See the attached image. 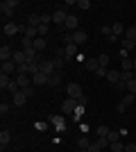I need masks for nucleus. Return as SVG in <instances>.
Returning a JSON list of instances; mask_svg holds the SVG:
<instances>
[{"label": "nucleus", "mask_w": 136, "mask_h": 152, "mask_svg": "<svg viewBox=\"0 0 136 152\" xmlns=\"http://www.w3.org/2000/svg\"><path fill=\"white\" fill-rule=\"evenodd\" d=\"M120 80H123V82H129V80H134L132 70H120Z\"/></svg>", "instance_id": "32"}, {"label": "nucleus", "mask_w": 136, "mask_h": 152, "mask_svg": "<svg viewBox=\"0 0 136 152\" xmlns=\"http://www.w3.org/2000/svg\"><path fill=\"white\" fill-rule=\"evenodd\" d=\"M77 25H79L77 16H71V14H68V18H66V25L61 27V30H71V32H77Z\"/></svg>", "instance_id": "7"}, {"label": "nucleus", "mask_w": 136, "mask_h": 152, "mask_svg": "<svg viewBox=\"0 0 136 152\" xmlns=\"http://www.w3.org/2000/svg\"><path fill=\"white\" fill-rule=\"evenodd\" d=\"M116 111H118V114H125V111H127V107H125L123 102H118V107H116Z\"/></svg>", "instance_id": "51"}, {"label": "nucleus", "mask_w": 136, "mask_h": 152, "mask_svg": "<svg viewBox=\"0 0 136 152\" xmlns=\"http://www.w3.org/2000/svg\"><path fill=\"white\" fill-rule=\"evenodd\" d=\"M12 61L16 64V66H20V64H27V55H25V50H14Z\"/></svg>", "instance_id": "8"}, {"label": "nucleus", "mask_w": 136, "mask_h": 152, "mask_svg": "<svg viewBox=\"0 0 136 152\" xmlns=\"http://www.w3.org/2000/svg\"><path fill=\"white\" fill-rule=\"evenodd\" d=\"M7 91H9V93L12 95H16L20 91V84H18V80H12V82H9V86H7Z\"/></svg>", "instance_id": "25"}, {"label": "nucleus", "mask_w": 136, "mask_h": 152, "mask_svg": "<svg viewBox=\"0 0 136 152\" xmlns=\"http://www.w3.org/2000/svg\"><path fill=\"white\" fill-rule=\"evenodd\" d=\"M2 5L9 7V9H14V7H18V0H2Z\"/></svg>", "instance_id": "39"}, {"label": "nucleus", "mask_w": 136, "mask_h": 152, "mask_svg": "<svg viewBox=\"0 0 136 152\" xmlns=\"http://www.w3.org/2000/svg\"><path fill=\"white\" fill-rule=\"evenodd\" d=\"M25 102H27V95L23 93V91H18L16 95H12V104H14V107H23Z\"/></svg>", "instance_id": "11"}, {"label": "nucleus", "mask_w": 136, "mask_h": 152, "mask_svg": "<svg viewBox=\"0 0 136 152\" xmlns=\"http://www.w3.org/2000/svg\"><path fill=\"white\" fill-rule=\"evenodd\" d=\"M50 123L55 125L57 132H64V129H66V121L61 118V116H50Z\"/></svg>", "instance_id": "12"}, {"label": "nucleus", "mask_w": 136, "mask_h": 152, "mask_svg": "<svg viewBox=\"0 0 136 152\" xmlns=\"http://www.w3.org/2000/svg\"><path fill=\"white\" fill-rule=\"evenodd\" d=\"M109 132H111V129H109L107 125H100V127H95V136H109Z\"/></svg>", "instance_id": "27"}, {"label": "nucleus", "mask_w": 136, "mask_h": 152, "mask_svg": "<svg viewBox=\"0 0 136 152\" xmlns=\"http://www.w3.org/2000/svg\"><path fill=\"white\" fill-rule=\"evenodd\" d=\"M82 114H84V104H79V102H77V109H75V114H73V116H75V121H77Z\"/></svg>", "instance_id": "41"}, {"label": "nucleus", "mask_w": 136, "mask_h": 152, "mask_svg": "<svg viewBox=\"0 0 136 152\" xmlns=\"http://www.w3.org/2000/svg\"><path fill=\"white\" fill-rule=\"evenodd\" d=\"M77 48H79L77 43H68V45H66V48H64V50H66V59L75 57V55H77Z\"/></svg>", "instance_id": "16"}, {"label": "nucleus", "mask_w": 136, "mask_h": 152, "mask_svg": "<svg viewBox=\"0 0 136 152\" xmlns=\"http://www.w3.org/2000/svg\"><path fill=\"white\" fill-rule=\"evenodd\" d=\"M89 145H91V141H89V136H86V134L77 139V148H79V150H89Z\"/></svg>", "instance_id": "24"}, {"label": "nucleus", "mask_w": 136, "mask_h": 152, "mask_svg": "<svg viewBox=\"0 0 136 152\" xmlns=\"http://www.w3.org/2000/svg\"><path fill=\"white\" fill-rule=\"evenodd\" d=\"M18 32H20V25H16L14 20H9V23L2 25V34H5V37H16Z\"/></svg>", "instance_id": "3"}, {"label": "nucleus", "mask_w": 136, "mask_h": 152, "mask_svg": "<svg viewBox=\"0 0 136 152\" xmlns=\"http://www.w3.org/2000/svg\"><path fill=\"white\" fill-rule=\"evenodd\" d=\"M27 23L32 27H39L41 25V14H30V16H27Z\"/></svg>", "instance_id": "22"}, {"label": "nucleus", "mask_w": 136, "mask_h": 152, "mask_svg": "<svg viewBox=\"0 0 136 152\" xmlns=\"http://www.w3.org/2000/svg\"><path fill=\"white\" fill-rule=\"evenodd\" d=\"M9 82H12V80H9V75H5V73H0V89L5 91L7 86H9Z\"/></svg>", "instance_id": "28"}, {"label": "nucleus", "mask_w": 136, "mask_h": 152, "mask_svg": "<svg viewBox=\"0 0 136 152\" xmlns=\"http://www.w3.org/2000/svg\"><path fill=\"white\" fill-rule=\"evenodd\" d=\"M16 70H18V66H16L14 61H2V73H5V75H12V73H16Z\"/></svg>", "instance_id": "15"}, {"label": "nucleus", "mask_w": 136, "mask_h": 152, "mask_svg": "<svg viewBox=\"0 0 136 152\" xmlns=\"http://www.w3.org/2000/svg\"><path fill=\"white\" fill-rule=\"evenodd\" d=\"M84 68L91 70V73H95V70L100 68V64H97V59H86V61H84Z\"/></svg>", "instance_id": "20"}, {"label": "nucleus", "mask_w": 136, "mask_h": 152, "mask_svg": "<svg viewBox=\"0 0 136 152\" xmlns=\"http://www.w3.org/2000/svg\"><path fill=\"white\" fill-rule=\"evenodd\" d=\"M127 91H129L132 95H136V77H134V80H129V82H127Z\"/></svg>", "instance_id": "36"}, {"label": "nucleus", "mask_w": 136, "mask_h": 152, "mask_svg": "<svg viewBox=\"0 0 136 152\" xmlns=\"http://www.w3.org/2000/svg\"><path fill=\"white\" fill-rule=\"evenodd\" d=\"M111 150H113V152H125V145H123V143H120V141H116V143H111Z\"/></svg>", "instance_id": "35"}, {"label": "nucleus", "mask_w": 136, "mask_h": 152, "mask_svg": "<svg viewBox=\"0 0 136 152\" xmlns=\"http://www.w3.org/2000/svg\"><path fill=\"white\" fill-rule=\"evenodd\" d=\"M107 139H109V143H116V141L120 139V134H118V132H109V136H107Z\"/></svg>", "instance_id": "44"}, {"label": "nucleus", "mask_w": 136, "mask_h": 152, "mask_svg": "<svg viewBox=\"0 0 136 152\" xmlns=\"http://www.w3.org/2000/svg\"><path fill=\"white\" fill-rule=\"evenodd\" d=\"M59 82H61L59 70H57V73H52V75H48V86H59Z\"/></svg>", "instance_id": "23"}, {"label": "nucleus", "mask_w": 136, "mask_h": 152, "mask_svg": "<svg viewBox=\"0 0 136 152\" xmlns=\"http://www.w3.org/2000/svg\"><path fill=\"white\" fill-rule=\"evenodd\" d=\"M12 57H14V50L5 43L2 48H0V61H12Z\"/></svg>", "instance_id": "9"}, {"label": "nucleus", "mask_w": 136, "mask_h": 152, "mask_svg": "<svg viewBox=\"0 0 136 152\" xmlns=\"http://www.w3.org/2000/svg\"><path fill=\"white\" fill-rule=\"evenodd\" d=\"M89 152H100V145H97L95 141H93V143H91V145H89Z\"/></svg>", "instance_id": "49"}, {"label": "nucleus", "mask_w": 136, "mask_h": 152, "mask_svg": "<svg viewBox=\"0 0 136 152\" xmlns=\"http://www.w3.org/2000/svg\"><path fill=\"white\" fill-rule=\"evenodd\" d=\"M66 18H68V14H66L64 7H59L57 12L52 14V23H55V25H59V27H64V25H66Z\"/></svg>", "instance_id": "1"}, {"label": "nucleus", "mask_w": 136, "mask_h": 152, "mask_svg": "<svg viewBox=\"0 0 136 152\" xmlns=\"http://www.w3.org/2000/svg\"><path fill=\"white\" fill-rule=\"evenodd\" d=\"M20 32H23V37L27 39H39V27H32V25H20Z\"/></svg>", "instance_id": "5"}, {"label": "nucleus", "mask_w": 136, "mask_h": 152, "mask_svg": "<svg viewBox=\"0 0 136 152\" xmlns=\"http://www.w3.org/2000/svg\"><path fill=\"white\" fill-rule=\"evenodd\" d=\"M97 64H100L102 68H107V66H109V55H107V52H102V55L97 57Z\"/></svg>", "instance_id": "29"}, {"label": "nucleus", "mask_w": 136, "mask_h": 152, "mask_svg": "<svg viewBox=\"0 0 136 152\" xmlns=\"http://www.w3.org/2000/svg\"><path fill=\"white\" fill-rule=\"evenodd\" d=\"M134 104H136V102H134Z\"/></svg>", "instance_id": "56"}, {"label": "nucleus", "mask_w": 136, "mask_h": 152, "mask_svg": "<svg viewBox=\"0 0 136 152\" xmlns=\"http://www.w3.org/2000/svg\"><path fill=\"white\" fill-rule=\"evenodd\" d=\"M9 141H12V132L2 129V132H0V148H2V152H5V148L9 145Z\"/></svg>", "instance_id": "14"}, {"label": "nucleus", "mask_w": 136, "mask_h": 152, "mask_svg": "<svg viewBox=\"0 0 136 152\" xmlns=\"http://www.w3.org/2000/svg\"><path fill=\"white\" fill-rule=\"evenodd\" d=\"M107 73H109V68H102V66H100V68L95 70V77H107Z\"/></svg>", "instance_id": "45"}, {"label": "nucleus", "mask_w": 136, "mask_h": 152, "mask_svg": "<svg viewBox=\"0 0 136 152\" xmlns=\"http://www.w3.org/2000/svg\"><path fill=\"white\" fill-rule=\"evenodd\" d=\"M45 45H48V41H45L43 37H39V39H34V50L39 52V55H41V52L45 50Z\"/></svg>", "instance_id": "17"}, {"label": "nucleus", "mask_w": 136, "mask_h": 152, "mask_svg": "<svg viewBox=\"0 0 136 152\" xmlns=\"http://www.w3.org/2000/svg\"><path fill=\"white\" fill-rule=\"evenodd\" d=\"M20 91H23L27 98H32V95H34V86H25V89H20Z\"/></svg>", "instance_id": "46"}, {"label": "nucleus", "mask_w": 136, "mask_h": 152, "mask_svg": "<svg viewBox=\"0 0 136 152\" xmlns=\"http://www.w3.org/2000/svg\"><path fill=\"white\" fill-rule=\"evenodd\" d=\"M79 152H89V150H79Z\"/></svg>", "instance_id": "54"}, {"label": "nucleus", "mask_w": 136, "mask_h": 152, "mask_svg": "<svg viewBox=\"0 0 136 152\" xmlns=\"http://www.w3.org/2000/svg\"><path fill=\"white\" fill-rule=\"evenodd\" d=\"M0 14L5 16V18H12V14H14V9H9V7H5L2 2H0Z\"/></svg>", "instance_id": "31"}, {"label": "nucleus", "mask_w": 136, "mask_h": 152, "mask_svg": "<svg viewBox=\"0 0 136 152\" xmlns=\"http://www.w3.org/2000/svg\"><path fill=\"white\" fill-rule=\"evenodd\" d=\"M107 80H109V82L116 86V84L120 82V70H109V73H107Z\"/></svg>", "instance_id": "18"}, {"label": "nucleus", "mask_w": 136, "mask_h": 152, "mask_svg": "<svg viewBox=\"0 0 136 152\" xmlns=\"http://www.w3.org/2000/svg\"><path fill=\"white\" fill-rule=\"evenodd\" d=\"M125 152H136V143H127V145H125Z\"/></svg>", "instance_id": "50"}, {"label": "nucleus", "mask_w": 136, "mask_h": 152, "mask_svg": "<svg viewBox=\"0 0 136 152\" xmlns=\"http://www.w3.org/2000/svg\"><path fill=\"white\" fill-rule=\"evenodd\" d=\"M52 23V14H41V25H48Z\"/></svg>", "instance_id": "37"}, {"label": "nucleus", "mask_w": 136, "mask_h": 152, "mask_svg": "<svg viewBox=\"0 0 136 152\" xmlns=\"http://www.w3.org/2000/svg\"><path fill=\"white\" fill-rule=\"evenodd\" d=\"M52 64H55V70H61V66H64V59L57 57V59H52Z\"/></svg>", "instance_id": "42"}, {"label": "nucleus", "mask_w": 136, "mask_h": 152, "mask_svg": "<svg viewBox=\"0 0 136 152\" xmlns=\"http://www.w3.org/2000/svg\"><path fill=\"white\" fill-rule=\"evenodd\" d=\"M77 9L86 12V9H91V2H89V0H77Z\"/></svg>", "instance_id": "33"}, {"label": "nucleus", "mask_w": 136, "mask_h": 152, "mask_svg": "<svg viewBox=\"0 0 136 152\" xmlns=\"http://www.w3.org/2000/svg\"><path fill=\"white\" fill-rule=\"evenodd\" d=\"M125 39H127V41H132V43H136V25H132V27H127V30H125Z\"/></svg>", "instance_id": "21"}, {"label": "nucleus", "mask_w": 136, "mask_h": 152, "mask_svg": "<svg viewBox=\"0 0 136 152\" xmlns=\"http://www.w3.org/2000/svg\"><path fill=\"white\" fill-rule=\"evenodd\" d=\"M100 32H102L104 37H111V34H113V30H111V25H102V27H100Z\"/></svg>", "instance_id": "38"}, {"label": "nucleus", "mask_w": 136, "mask_h": 152, "mask_svg": "<svg viewBox=\"0 0 136 152\" xmlns=\"http://www.w3.org/2000/svg\"><path fill=\"white\" fill-rule=\"evenodd\" d=\"M16 80H18L20 89H25V86H32V75H18Z\"/></svg>", "instance_id": "19"}, {"label": "nucleus", "mask_w": 136, "mask_h": 152, "mask_svg": "<svg viewBox=\"0 0 136 152\" xmlns=\"http://www.w3.org/2000/svg\"><path fill=\"white\" fill-rule=\"evenodd\" d=\"M0 114H2V116L9 114V104H7V102H2V104H0Z\"/></svg>", "instance_id": "47"}, {"label": "nucleus", "mask_w": 136, "mask_h": 152, "mask_svg": "<svg viewBox=\"0 0 136 152\" xmlns=\"http://www.w3.org/2000/svg\"><path fill=\"white\" fill-rule=\"evenodd\" d=\"M107 43H118V37H116V34H111V37H107Z\"/></svg>", "instance_id": "52"}, {"label": "nucleus", "mask_w": 136, "mask_h": 152, "mask_svg": "<svg viewBox=\"0 0 136 152\" xmlns=\"http://www.w3.org/2000/svg\"><path fill=\"white\" fill-rule=\"evenodd\" d=\"M41 73H45V75L57 73V70H55V64H52V59H43V61H41Z\"/></svg>", "instance_id": "10"}, {"label": "nucleus", "mask_w": 136, "mask_h": 152, "mask_svg": "<svg viewBox=\"0 0 136 152\" xmlns=\"http://www.w3.org/2000/svg\"><path fill=\"white\" fill-rule=\"evenodd\" d=\"M134 50H136V43H134Z\"/></svg>", "instance_id": "55"}, {"label": "nucleus", "mask_w": 136, "mask_h": 152, "mask_svg": "<svg viewBox=\"0 0 136 152\" xmlns=\"http://www.w3.org/2000/svg\"><path fill=\"white\" fill-rule=\"evenodd\" d=\"M132 68H134V59H129V57L123 59V70H132Z\"/></svg>", "instance_id": "34"}, {"label": "nucleus", "mask_w": 136, "mask_h": 152, "mask_svg": "<svg viewBox=\"0 0 136 152\" xmlns=\"http://www.w3.org/2000/svg\"><path fill=\"white\" fill-rule=\"evenodd\" d=\"M120 102H123L125 107H129V104H134V102H136V95L127 93V95H125V98H123V100H120Z\"/></svg>", "instance_id": "30"}, {"label": "nucleus", "mask_w": 136, "mask_h": 152, "mask_svg": "<svg viewBox=\"0 0 136 152\" xmlns=\"http://www.w3.org/2000/svg\"><path fill=\"white\" fill-rule=\"evenodd\" d=\"M111 30H113V34H116V37H120V34H125V30H127V27H125L123 23H113V25H111Z\"/></svg>", "instance_id": "26"}, {"label": "nucleus", "mask_w": 136, "mask_h": 152, "mask_svg": "<svg viewBox=\"0 0 136 152\" xmlns=\"http://www.w3.org/2000/svg\"><path fill=\"white\" fill-rule=\"evenodd\" d=\"M50 32V25H39V37H43L45 39V34Z\"/></svg>", "instance_id": "40"}, {"label": "nucleus", "mask_w": 136, "mask_h": 152, "mask_svg": "<svg viewBox=\"0 0 136 152\" xmlns=\"http://www.w3.org/2000/svg\"><path fill=\"white\" fill-rule=\"evenodd\" d=\"M134 73H136V57H134Z\"/></svg>", "instance_id": "53"}, {"label": "nucleus", "mask_w": 136, "mask_h": 152, "mask_svg": "<svg viewBox=\"0 0 136 152\" xmlns=\"http://www.w3.org/2000/svg\"><path fill=\"white\" fill-rule=\"evenodd\" d=\"M86 41H89V34H86L84 30H77V32H73V43L82 45V43H86Z\"/></svg>", "instance_id": "6"}, {"label": "nucleus", "mask_w": 136, "mask_h": 152, "mask_svg": "<svg viewBox=\"0 0 136 152\" xmlns=\"http://www.w3.org/2000/svg\"><path fill=\"white\" fill-rule=\"evenodd\" d=\"M61 39H64V43H66V45L73 43V32H64V37H61Z\"/></svg>", "instance_id": "43"}, {"label": "nucleus", "mask_w": 136, "mask_h": 152, "mask_svg": "<svg viewBox=\"0 0 136 152\" xmlns=\"http://www.w3.org/2000/svg\"><path fill=\"white\" fill-rule=\"evenodd\" d=\"M66 91H68V98H75V100L84 98V93H82V86H79L77 82H71L68 86H66Z\"/></svg>", "instance_id": "2"}, {"label": "nucleus", "mask_w": 136, "mask_h": 152, "mask_svg": "<svg viewBox=\"0 0 136 152\" xmlns=\"http://www.w3.org/2000/svg\"><path fill=\"white\" fill-rule=\"evenodd\" d=\"M75 109H77V100L75 98H66L64 104H61V111L64 114H75Z\"/></svg>", "instance_id": "4"}, {"label": "nucleus", "mask_w": 136, "mask_h": 152, "mask_svg": "<svg viewBox=\"0 0 136 152\" xmlns=\"http://www.w3.org/2000/svg\"><path fill=\"white\" fill-rule=\"evenodd\" d=\"M116 89H118V91H127V82H123V80H120V82L116 84Z\"/></svg>", "instance_id": "48"}, {"label": "nucleus", "mask_w": 136, "mask_h": 152, "mask_svg": "<svg viewBox=\"0 0 136 152\" xmlns=\"http://www.w3.org/2000/svg\"><path fill=\"white\" fill-rule=\"evenodd\" d=\"M43 84H48V75H45V73L32 75V86H43Z\"/></svg>", "instance_id": "13"}]
</instances>
